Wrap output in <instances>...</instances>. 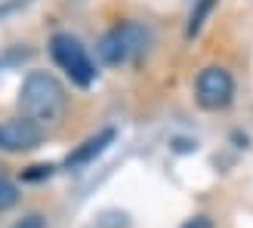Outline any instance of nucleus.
Here are the masks:
<instances>
[{
    "label": "nucleus",
    "instance_id": "nucleus-7",
    "mask_svg": "<svg viewBox=\"0 0 253 228\" xmlns=\"http://www.w3.org/2000/svg\"><path fill=\"white\" fill-rule=\"evenodd\" d=\"M213 6H216V0H198L195 3V9H192V19H188V37H195L201 28H204V22H207V16L213 12Z\"/></svg>",
    "mask_w": 253,
    "mask_h": 228
},
{
    "label": "nucleus",
    "instance_id": "nucleus-3",
    "mask_svg": "<svg viewBox=\"0 0 253 228\" xmlns=\"http://www.w3.org/2000/svg\"><path fill=\"white\" fill-rule=\"evenodd\" d=\"M49 56H53V62L71 77V83L90 86L96 80V65H93L86 46L78 40V37H71V34H53V40H49Z\"/></svg>",
    "mask_w": 253,
    "mask_h": 228
},
{
    "label": "nucleus",
    "instance_id": "nucleus-8",
    "mask_svg": "<svg viewBox=\"0 0 253 228\" xmlns=\"http://www.w3.org/2000/svg\"><path fill=\"white\" fill-rule=\"evenodd\" d=\"M19 204V188L6 173H0V213H6Z\"/></svg>",
    "mask_w": 253,
    "mask_h": 228
},
{
    "label": "nucleus",
    "instance_id": "nucleus-5",
    "mask_svg": "<svg viewBox=\"0 0 253 228\" xmlns=\"http://www.w3.org/2000/svg\"><path fill=\"white\" fill-rule=\"evenodd\" d=\"M43 130L28 117H12L0 123V148L3 151H31L41 145Z\"/></svg>",
    "mask_w": 253,
    "mask_h": 228
},
{
    "label": "nucleus",
    "instance_id": "nucleus-11",
    "mask_svg": "<svg viewBox=\"0 0 253 228\" xmlns=\"http://www.w3.org/2000/svg\"><path fill=\"white\" fill-rule=\"evenodd\" d=\"M182 228H213V222H210L207 216H195V219H188Z\"/></svg>",
    "mask_w": 253,
    "mask_h": 228
},
{
    "label": "nucleus",
    "instance_id": "nucleus-6",
    "mask_svg": "<svg viewBox=\"0 0 253 228\" xmlns=\"http://www.w3.org/2000/svg\"><path fill=\"white\" fill-rule=\"evenodd\" d=\"M115 136H118V133L111 130V126H108V130H102V133H96V136H90L86 142H81V145L68 154L65 167H68V170H78V167H86V163H93V160L102 154V151H105L111 142H115Z\"/></svg>",
    "mask_w": 253,
    "mask_h": 228
},
{
    "label": "nucleus",
    "instance_id": "nucleus-4",
    "mask_svg": "<svg viewBox=\"0 0 253 228\" xmlns=\"http://www.w3.org/2000/svg\"><path fill=\"white\" fill-rule=\"evenodd\" d=\"M195 96H198V105L207 108V111H219L232 102L235 96V80L232 74L219 68V65H210L198 74V83H195Z\"/></svg>",
    "mask_w": 253,
    "mask_h": 228
},
{
    "label": "nucleus",
    "instance_id": "nucleus-2",
    "mask_svg": "<svg viewBox=\"0 0 253 228\" xmlns=\"http://www.w3.org/2000/svg\"><path fill=\"white\" fill-rule=\"evenodd\" d=\"M148 46V28L139 22H121L115 25L102 40H99V59L105 65H126Z\"/></svg>",
    "mask_w": 253,
    "mask_h": 228
},
{
    "label": "nucleus",
    "instance_id": "nucleus-9",
    "mask_svg": "<svg viewBox=\"0 0 253 228\" xmlns=\"http://www.w3.org/2000/svg\"><path fill=\"white\" fill-rule=\"evenodd\" d=\"M12 228H46V219L41 216V213H28L25 219H19Z\"/></svg>",
    "mask_w": 253,
    "mask_h": 228
},
{
    "label": "nucleus",
    "instance_id": "nucleus-1",
    "mask_svg": "<svg viewBox=\"0 0 253 228\" xmlns=\"http://www.w3.org/2000/svg\"><path fill=\"white\" fill-rule=\"evenodd\" d=\"M65 105H68L65 86H62L53 74L31 71L28 77H25L22 90H19V108L28 120H34L37 126L56 123L62 114H65Z\"/></svg>",
    "mask_w": 253,
    "mask_h": 228
},
{
    "label": "nucleus",
    "instance_id": "nucleus-10",
    "mask_svg": "<svg viewBox=\"0 0 253 228\" xmlns=\"http://www.w3.org/2000/svg\"><path fill=\"white\" fill-rule=\"evenodd\" d=\"M49 173H53V167H49V163L43 167V163H41V167H31L28 173H25V179H28V182H34V179H43V176H49Z\"/></svg>",
    "mask_w": 253,
    "mask_h": 228
}]
</instances>
